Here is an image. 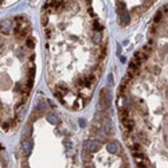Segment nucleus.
I'll return each mask as SVG.
<instances>
[{
	"label": "nucleus",
	"mask_w": 168,
	"mask_h": 168,
	"mask_svg": "<svg viewBox=\"0 0 168 168\" xmlns=\"http://www.w3.org/2000/svg\"><path fill=\"white\" fill-rule=\"evenodd\" d=\"M100 148H101V145L98 144L96 140H87L85 143L83 151L85 152H97V151H100Z\"/></svg>",
	"instance_id": "nucleus-1"
},
{
	"label": "nucleus",
	"mask_w": 168,
	"mask_h": 168,
	"mask_svg": "<svg viewBox=\"0 0 168 168\" xmlns=\"http://www.w3.org/2000/svg\"><path fill=\"white\" fill-rule=\"evenodd\" d=\"M22 147H23V153L26 156H28L32 151V141L28 140V139H24L23 143H22Z\"/></svg>",
	"instance_id": "nucleus-2"
},
{
	"label": "nucleus",
	"mask_w": 168,
	"mask_h": 168,
	"mask_svg": "<svg viewBox=\"0 0 168 168\" xmlns=\"http://www.w3.org/2000/svg\"><path fill=\"white\" fill-rule=\"evenodd\" d=\"M12 30V22L11 20H1L0 22V31L1 32H8Z\"/></svg>",
	"instance_id": "nucleus-3"
},
{
	"label": "nucleus",
	"mask_w": 168,
	"mask_h": 168,
	"mask_svg": "<svg viewBox=\"0 0 168 168\" xmlns=\"http://www.w3.org/2000/svg\"><path fill=\"white\" fill-rule=\"evenodd\" d=\"M106 148H108V151H109L110 153H117L118 151H120V147H118L117 143H109V144L106 145Z\"/></svg>",
	"instance_id": "nucleus-4"
},
{
	"label": "nucleus",
	"mask_w": 168,
	"mask_h": 168,
	"mask_svg": "<svg viewBox=\"0 0 168 168\" xmlns=\"http://www.w3.org/2000/svg\"><path fill=\"white\" fill-rule=\"evenodd\" d=\"M47 120H48V122H51V124H57V122H59V118L58 116L55 113H48L47 114Z\"/></svg>",
	"instance_id": "nucleus-5"
},
{
	"label": "nucleus",
	"mask_w": 168,
	"mask_h": 168,
	"mask_svg": "<svg viewBox=\"0 0 168 168\" xmlns=\"http://www.w3.org/2000/svg\"><path fill=\"white\" fill-rule=\"evenodd\" d=\"M31 135V125H26L23 129V132H22V137H23V140L24 139H27L28 136Z\"/></svg>",
	"instance_id": "nucleus-6"
},
{
	"label": "nucleus",
	"mask_w": 168,
	"mask_h": 168,
	"mask_svg": "<svg viewBox=\"0 0 168 168\" xmlns=\"http://www.w3.org/2000/svg\"><path fill=\"white\" fill-rule=\"evenodd\" d=\"M79 124H81V125H85V120H79Z\"/></svg>",
	"instance_id": "nucleus-7"
}]
</instances>
